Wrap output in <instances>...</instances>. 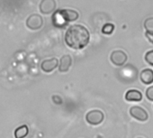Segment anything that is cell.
<instances>
[{
	"instance_id": "6da1fadb",
	"label": "cell",
	"mask_w": 153,
	"mask_h": 138,
	"mask_svg": "<svg viewBox=\"0 0 153 138\" xmlns=\"http://www.w3.org/2000/svg\"><path fill=\"white\" fill-rule=\"evenodd\" d=\"M90 40L88 30L81 25H74L68 28L65 34L66 44L74 50L85 48Z\"/></svg>"
},
{
	"instance_id": "7a4b0ae2",
	"label": "cell",
	"mask_w": 153,
	"mask_h": 138,
	"mask_svg": "<svg viewBox=\"0 0 153 138\" xmlns=\"http://www.w3.org/2000/svg\"><path fill=\"white\" fill-rule=\"evenodd\" d=\"M79 17V13L72 9L58 10L53 16V23L58 26H61L68 22H74Z\"/></svg>"
},
{
	"instance_id": "3957f363",
	"label": "cell",
	"mask_w": 153,
	"mask_h": 138,
	"mask_svg": "<svg viewBox=\"0 0 153 138\" xmlns=\"http://www.w3.org/2000/svg\"><path fill=\"white\" fill-rule=\"evenodd\" d=\"M105 118V115L101 110L98 109H94L91 110L89 112H88V114L86 115V120L88 124L92 125H100Z\"/></svg>"
},
{
	"instance_id": "277c9868",
	"label": "cell",
	"mask_w": 153,
	"mask_h": 138,
	"mask_svg": "<svg viewBox=\"0 0 153 138\" xmlns=\"http://www.w3.org/2000/svg\"><path fill=\"white\" fill-rule=\"evenodd\" d=\"M127 59V54L122 50H115L110 55V60L115 66H123L126 63Z\"/></svg>"
},
{
	"instance_id": "5b68a950",
	"label": "cell",
	"mask_w": 153,
	"mask_h": 138,
	"mask_svg": "<svg viewBox=\"0 0 153 138\" xmlns=\"http://www.w3.org/2000/svg\"><path fill=\"white\" fill-rule=\"evenodd\" d=\"M43 25V19L40 15H31L26 20V26L31 30H39Z\"/></svg>"
},
{
	"instance_id": "8992f818",
	"label": "cell",
	"mask_w": 153,
	"mask_h": 138,
	"mask_svg": "<svg viewBox=\"0 0 153 138\" xmlns=\"http://www.w3.org/2000/svg\"><path fill=\"white\" fill-rule=\"evenodd\" d=\"M130 114L131 116L135 118L136 120L138 121H140V122H145L148 120L149 118V115L147 113V111L141 107H139V106H133L130 108Z\"/></svg>"
},
{
	"instance_id": "52a82bcc",
	"label": "cell",
	"mask_w": 153,
	"mask_h": 138,
	"mask_svg": "<svg viewBox=\"0 0 153 138\" xmlns=\"http://www.w3.org/2000/svg\"><path fill=\"white\" fill-rule=\"evenodd\" d=\"M57 7L55 0H42L40 3V11L42 14L49 15L55 11Z\"/></svg>"
},
{
	"instance_id": "ba28073f",
	"label": "cell",
	"mask_w": 153,
	"mask_h": 138,
	"mask_svg": "<svg viewBox=\"0 0 153 138\" xmlns=\"http://www.w3.org/2000/svg\"><path fill=\"white\" fill-rule=\"evenodd\" d=\"M59 65V60L57 58H51V59H48V60H44L42 64H41V68L42 70L44 72H53L55 69L58 67Z\"/></svg>"
},
{
	"instance_id": "9c48e42d",
	"label": "cell",
	"mask_w": 153,
	"mask_h": 138,
	"mask_svg": "<svg viewBox=\"0 0 153 138\" xmlns=\"http://www.w3.org/2000/svg\"><path fill=\"white\" fill-rule=\"evenodd\" d=\"M71 65H72V58H71V56L68 55V54L63 55L59 60V71L60 72H68Z\"/></svg>"
},
{
	"instance_id": "30bf717a",
	"label": "cell",
	"mask_w": 153,
	"mask_h": 138,
	"mask_svg": "<svg viewBox=\"0 0 153 138\" xmlns=\"http://www.w3.org/2000/svg\"><path fill=\"white\" fill-rule=\"evenodd\" d=\"M140 81L145 85H150L153 83V71L151 69H144L140 74Z\"/></svg>"
},
{
	"instance_id": "8fae6325",
	"label": "cell",
	"mask_w": 153,
	"mask_h": 138,
	"mask_svg": "<svg viewBox=\"0 0 153 138\" xmlns=\"http://www.w3.org/2000/svg\"><path fill=\"white\" fill-rule=\"evenodd\" d=\"M125 99L127 101L139 102L142 99V94L137 90H129L125 94Z\"/></svg>"
},
{
	"instance_id": "7c38bea8",
	"label": "cell",
	"mask_w": 153,
	"mask_h": 138,
	"mask_svg": "<svg viewBox=\"0 0 153 138\" xmlns=\"http://www.w3.org/2000/svg\"><path fill=\"white\" fill-rule=\"evenodd\" d=\"M144 28L147 36L149 37L151 43H153V17H149L144 21Z\"/></svg>"
},
{
	"instance_id": "4fadbf2b",
	"label": "cell",
	"mask_w": 153,
	"mask_h": 138,
	"mask_svg": "<svg viewBox=\"0 0 153 138\" xmlns=\"http://www.w3.org/2000/svg\"><path fill=\"white\" fill-rule=\"evenodd\" d=\"M29 133V128L26 125H23L19 127H17L15 130V137L16 138H25Z\"/></svg>"
},
{
	"instance_id": "5bb4252c",
	"label": "cell",
	"mask_w": 153,
	"mask_h": 138,
	"mask_svg": "<svg viewBox=\"0 0 153 138\" xmlns=\"http://www.w3.org/2000/svg\"><path fill=\"white\" fill-rule=\"evenodd\" d=\"M114 25H113V24H105L104 26H103V28H102V33L104 34H106V35H109V34H111L113 32H114Z\"/></svg>"
},
{
	"instance_id": "9a60e30c",
	"label": "cell",
	"mask_w": 153,
	"mask_h": 138,
	"mask_svg": "<svg viewBox=\"0 0 153 138\" xmlns=\"http://www.w3.org/2000/svg\"><path fill=\"white\" fill-rule=\"evenodd\" d=\"M144 59H145L147 63H149L150 66H153V50L147 51L146 54H145Z\"/></svg>"
},
{
	"instance_id": "2e32d148",
	"label": "cell",
	"mask_w": 153,
	"mask_h": 138,
	"mask_svg": "<svg viewBox=\"0 0 153 138\" xmlns=\"http://www.w3.org/2000/svg\"><path fill=\"white\" fill-rule=\"evenodd\" d=\"M146 97L149 100L153 101V86H150L146 90Z\"/></svg>"
},
{
	"instance_id": "e0dca14e",
	"label": "cell",
	"mask_w": 153,
	"mask_h": 138,
	"mask_svg": "<svg viewBox=\"0 0 153 138\" xmlns=\"http://www.w3.org/2000/svg\"><path fill=\"white\" fill-rule=\"evenodd\" d=\"M138 138H142V137H138Z\"/></svg>"
}]
</instances>
